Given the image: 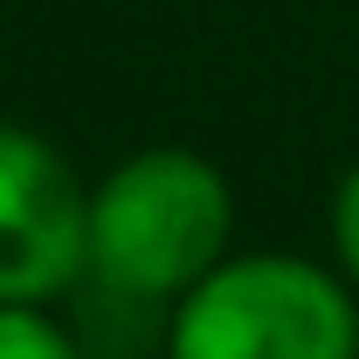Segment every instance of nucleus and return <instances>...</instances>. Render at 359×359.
Returning <instances> with one entry per match:
<instances>
[{"label": "nucleus", "instance_id": "1", "mask_svg": "<svg viewBox=\"0 0 359 359\" xmlns=\"http://www.w3.org/2000/svg\"><path fill=\"white\" fill-rule=\"evenodd\" d=\"M235 194L215 159L187 145H152L90 187V276L118 297H187L228 263Z\"/></svg>", "mask_w": 359, "mask_h": 359}, {"label": "nucleus", "instance_id": "2", "mask_svg": "<svg viewBox=\"0 0 359 359\" xmlns=\"http://www.w3.org/2000/svg\"><path fill=\"white\" fill-rule=\"evenodd\" d=\"M166 359H359L353 290L304 256H228L180 297Z\"/></svg>", "mask_w": 359, "mask_h": 359}, {"label": "nucleus", "instance_id": "4", "mask_svg": "<svg viewBox=\"0 0 359 359\" xmlns=\"http://www.w3.org/2000/svg\"><path fill=\"white\" fill-rule=\"evenodd\" d=\"M0 359H76L48 304H0Z\"/></svg>", "mask_w": 359, "mask_h": 359}, {"label": "nucleus", "instance_id": "3", "mask_svg": "<svg viewBox=\"0 0 359 359\" xmlns=\"http://www.w3.org/2000/svg\"><path fill=\"white\" fill-rule=\"evenodd\" d=\"M90 276V187L28 125L0 118V304H55Z\"/></svg>", "mask_w": 359, "mask_h": 359}, {"label": "nucleus", "instance_id": "5", "mask_svg": "<svg viewBox=\"0 0 359 359\" xmlns=\"http://www.w3.org/2000/svg\"><path fill=\"white\" fill-rule=\"evenodd\" d=\"M332 249H339V269H346V283L359 290V159L346 166L339 194H332Z\"/></svg>", "mask_w": 359, "mask_h": 359}]
</instances>
